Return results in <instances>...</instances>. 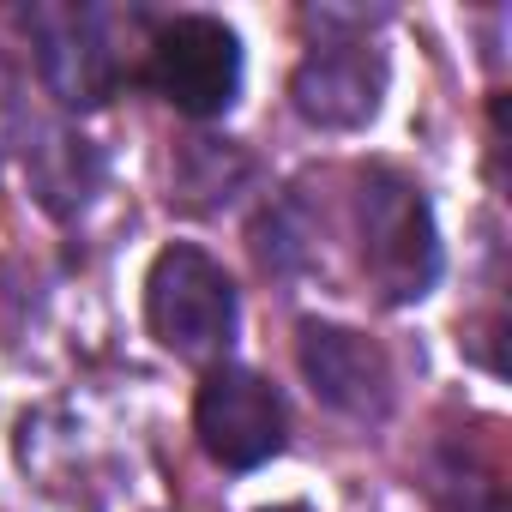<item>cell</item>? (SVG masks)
Here are the masks:
<instances>
[{
    "instance_id": "obj_1",
    "label": "cell",
    "mask_w": 512,
    "mask_h": 512,
    "mask_svg": "<svg viewBox=\"0 0 512 512\" xmlns=\"http://www.w3.org/2000/svg\"><path fill=\"white\" fill-rule=\"evenodd\" d=\"M235 320H241L235 284L205 247L175 241L151 260V272H145V326L169 356H181L193 368L229 362Z\"/></svg>"
},
{
    "instance_id": "obj_2",
    "label": "cell",
    "mask_w": 512,
    "mask_h": 512,
    "mask_svg": "<svg viewBox=\"0 0 512 512\" xmlns=\"http://www.w3.org/2000/svg\"><path fill=\"white\" fill-rule=\"evenodd\" d=\"M356 229H362V266L380 302L404 308L440 284V229L416 181L398 169H362L356 187Z\"/></svg>"
},
{
    "instance_id": "obj_3",
    "label": "cell",
    "mask_w": 512,
    "mask_h": 512,
    "mask_svg": "<svg viewBox=\"0 0 512 512\" xmlns=\"http://www.w3.org/2000/svg\"><path fill=\"white\" fill-rule=\"evenodd\" d=\"M139 79L175 115L211 121L241 97V37L211 13H175L151 31Z\"/></svg>"
},
{
    "instance_id": "obj_4",
    "label": "cell",
    "mask_w": 512,
    "mask_h": 512,
    "mask_svg": "<svg viewBox=\"0 0 512 512\" xmlns=\"http://www.w3.org/2000/svg\"><path fill=\"white\" fill-rule=\"evenodd\" d=\"M193 434L211 464L223 470H260L284 452V398L266 374L241 362H217L193 398Z\"/></svg>"
},
{
    "instance_id": "obj_5",
    "label": "cell",
    "mask_w": 512,
    "mask_h": 512,
    "mask_svg": "<svg viewBox=\"0 0 512 512\" xmlns=\"http://www.w3.org/2000/svg\"><path fill=\"white\" fill-rule=\"evenodd\" d=\"M31 37H37V67H43V85L67 103V109H97L115 97L121 85V49L109 37V13L97 7H37L31 19Z\"/></svg>"
},
{
    "instance_id": "obj_6",
    "label": "cell",
    "mask_w": 512,
    "mask_h": 512,
    "mask_svg": "<svg viewBox=\"0 0 512 512\" xmlns=\"http://www.w3.org/2000/svg\"><path fill=\"white\" fill-rule=\"evenodd\" d=\"M380 91H386V61L362 37H338V43L308 49V61L290 79L296 115L308 127H326V133L368 127L374 109H380Z\"/></svg>"
},
{
    "instance_id": "obj_7",
    "label": "cell",
    "mask_w": 512,
    "mask_h": 512,
    "mask_svg": "<svg viewBox=\"0 0 512 512\" xmlns=\"http://www.w3.org/2000/svg\"><path fill=\"white\" fill-rule=\"evenodd\" d=\"M296 362H302L314 398L332 404L338 416H356V422H380L386 416V404H392V368H386V356L362 332L332 326V320H302Z\"/></svg>"
},
{
    "instance_id": "obj_8",
    "label": "cell",
    "mask_w": 512,
    "mask_h": 512,
    "mask_svg": "<svg viewBox=\"0 0 512 512\" xmlns=\"http://www.w3.org/2000/svg\"><path fill=\"white\" fill-rule=\"evenodd\" d=\"M31 133H37V121L25 115V85H19V73L7 61H0V163H7Z\"/></svg>"
},
{
    "instance_id": "obj_9",
    "label": "cell",
    "mask_w": 512,
    "mask_h": 512,
    "mask_svg": "<svg viewBox=\"0 0 512 512\" xmlns=\"http://www.w3.org/2000/svg\"><path fill=\"white\" fill-rule=\"evenodd\" d=\"M272 512H308V506H272Z\"/></svg>"
}]
</instances>
